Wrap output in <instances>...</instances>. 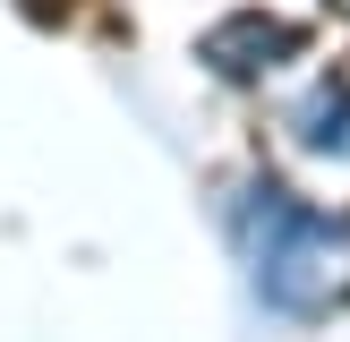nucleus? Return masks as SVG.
<instances>
[{"label": "nucleus", "instance_id": "nucleus-1", "mask_svg": "<svg viewBox=\"0 0 350 342\" xmlns=\"http://www.w3.org/2000/svg\"><path fill=\"white\" fill-rule=\"evenodd\" d=\"M239 256H248L256 291L291 317L350 308V214L299 205L282 188H248L239 197Z\"/></svg>", "mask_w": 350, "mask_h": 342}, {"label": "nucleus", "instance_id": "nucleus-2", "mask_svg": "<svg viewBox=\"0 0 350 342\" xmlns=\"http://www.w3.org/2000/svg\"><path fill=\"white\" fill-rule=\"evenodd\" d=\"M282 129H291V146H308V154H350V68L317 77L282 111Z\"/></svg>", "mask_w": 350, "mask_h": 342}, {"label": "nucleus", "instance_id": "nucleus-3", "mask_svg": "<svg viewBox=\"0 0 350 342\" xmlns=\"http://www.w3.org/2000/svg\"><path fill=\"white\" fill-rule=\"evenodd\" d=\"M205 51H214V68H231V77H256V68L291 60V51H299V34L273 26V17H239V26H222Z\"/></svg>", "mask_w": 350, "mask_h": 342}, {"label": "nucleus", "instance_id": "nucleus-4", "mask_svg": "<svg viewBox=\"0 0 350 342\" xmlns=\"http://www.w3.org/2000/svg\"><path fill=\"white\" fill-rule=\"evenodd\" d=\"M26 9H60V0H26Z\"/></svg>", "mask_w": 350, "mask_h": 342}]
</instances>
